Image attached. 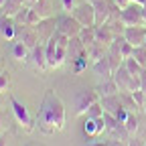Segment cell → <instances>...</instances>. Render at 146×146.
Segmentation results:
<instances>
[{"mask_svg": "<svg viewBox=\"0 0 146 146\" xmlns=\"http://www.w3.org/2000/svg\"><path fill=\"white\" fill-rule=\"evenodd\" d=\"M36 124H39V128L45 134H55V132L63 130V126H65V106L53 89L47 91L43 102H41L39 114H36Z\"/></svg>", "mask_w": 146, "mask_h": 146, "instance_id": "1", "label": "cell"}, {"mask_svg": "<svg viewBox=\"0 0 146 146\" xmlns=\"http://www.w3.org/2000/svg\"><path fill=\"white\" fill-rule=\"evenodd\" d=\"M67 45H69V36L61 35L59 31L55 33L51 39L45 43V51H47V63L51 69L61 67L67 59Z\"/></svg>", "mask_w": 146, "mask_h": 146, "instance_id": "2", "label": "cell"}, {"mask_svg": "<svg viewBox=\"0 0 146 146\" xmlns=\"http://www.w3.org/2000/svg\"><path fill=\"white\" fill-rule=\"evenodd\" d=\"M112 77H114V81H116V85H118L120 91H128V94H132V91L140 89V77L132 75V73L126 69L124 63L114 71V75H112Z\"/></svg>", "mask_w": 146, "mask_h": 146, "instance_id": "3", "label": "cell"}, {"mask_svg": "<svg viewBox=\"0 0 146 146\" xmlns=\"http://www.w3.org/2000/svg\"><path fill=\"white\" fill-rule=\"evenodd\" d=\"M71 14L81 23V27H96V8L91 2H79Z\"/></svg>", "mask_w": 146, "mask_h": 146, "instance_id": "4", "label": "cell"}, {"mask_svg": "<svg viewBox=\"0 0 146 146\" xmlns=\"http://www.w3.org/2000/svg\"><path fill=\"white\" fill-rule=\"evenodd\" d=\"M124 27H142L144 25V18H142V6L136 2H130L120 14Z\"/></svg>", "mask_w": 146, "mask_h": 146, "instance_id": "5", "label": "cell"}, {"mask_svg": "<svg viewBox=\"0 0 146 146\" xmlns=\"http://www.w3.org/2000/svg\"><path fill=\"white\" fill-rule=\"evenodd\" d=\"M81 23L77 21L73 14H67V16H61L59 21H57V31L61 33V35H65V36H79V33H81Z\"/></svg>", "mask_w": 146, "mask_h": 146, "instance_id": "6", "label": "cell"}, {"mask_svg": "<svg viewBox=\"0 0 146 146\" xmlns=\"http://www.w3.org/2000/svg\"><path fill=\"white\" fill-rule=\"evenodd\" d=\"M10 108H12V114H14L16 122L21 124L25 130H33V120H31V116H29L27 106H25L21 100H16L14 96H10Z\"/></svg>", "mask_w": 146, "mask_h": 146, "instance_id": "7", "label": "cell"}, {"mask_svg": "<svg viewBox=\"0 0 146 146\" xmlns=\"http://www.w3.org/2000/svg\"><path fill=\"white\" fill-rule=\"evenodd\" d=\"M33 29H35V33H36V36H39V41L45 45L51 36L57 33L55 31V18L53 16H49V18H41L36 25H33Z\"/></svg>", "mask_w": 146, "mask_h": 146, "instance_id": "8", "label": "cell"}, {"mask_svg": "<svg viewBox=\"0 0 146 146\" xmlns=\"http://www.w3.org/2000/svg\"><path fill=\"white\" fill-rule=\"evenodd\" d=\"M16 41H23L29 49L36 47L41 41H39V36H36L33 25H16V36H14Z\"/></svg>", "mask_w": 146, "mask_h": 146, "instance_id": "9", "label": "cell"}, {"mask_svg": "<svg viewBox=\"0 0 146 146\" xmlns=\"http://www.w3.org/2000/svg\"><path fill=\"white\" fill-rule=\"evenodd\" d=\"M100 100V94L96 89H85V91H79L77 94V100H75V114H85L87 108Z\"/></svg>", "mask_w": 146, "mask_h": 146, "instance_id": "10", "label": "cell"}, {"mask_svg": "<svg viewBox=\"0 0 146 146\" xmlns=\"http://www.w3.org/2000/svg\"><path fill=\"white\" fill-rule=\"evenodd\" d=\"M94 8H96V27L106 25L112 16V0H96Z\"/></svg>", "mask_w": 146, "mask_h": 146, "instance_id": "11", "label": "cell"}, {"mask_svg": "<svg viewBox=\"0 0 146 146\" xmlns=\"http://www.w3.org/2000/svg\"><path fill=\"white\" fill-rule=\"evenodd\" d=\"M124 39L134 45V47H140L144 45V39H146V29L142 27H126L124 29Z\"/></svg>", "mask_w": 146, "mask_h": 146, "instance_id": "12", "label": "cell"}, {"mask_svg": "<svg viewBox=\"0 0 146 146\" xmlns=\"http://www.w3.org/2000/svg\"><path fill=\"white\" fill-rule=\"evenodd\" d=\"M29 59L33 61V65H35L36 69H47V67H49V63H47V51H45V45H43V43H39L36 47L31 49Z\"/></svg>", "mask_w": 146, "mask_h": 146, "instance_id": "13", "label": "cell"}, {"mask_svg": "<svg viewBox=\"0 0 146 146\" xmlns=\"http://www.w3.org/2000/svg\"><path fill=\"white\" fill-rule=\"evenodd\" d=\"M91 69H94V73H96L100 79H110V77L114 75V69H112V65H110V59L108 57H102L96 63H91Z\"/></svg>", "mask_w": 146, "mask_h": 146, "instance_id": "14", "label": "cell"}, {"mask_svg": "<svg viewBox=\"0 0 146 146\" xmlns=\"http://www.w3.org/2000/svg\"><path fill=\"white\" fill-rule=\"evenodd\" d=\"M0 33L4 35V39L14 41V36H16V21H14L12 16L0 14Z\"/></svg>", "mask_w": 146, "mask_h": 146, "instance_id": "15", "label": "cell"}, {"mask_svg": "<svg viewBox=\"0 0 146 146\" xmlns=\"http://www.w3.org/2000/svg\"><path fill=\"white\" fill-rule=\"evenodd\" d=\"M83 53H87V49H85V45L81 43V39H79V36H71V39H69V45H67V59L75 61L77 57H81Z\"/></svg>", "mask_w": 146, "mask_h": 146, "instance_id": "16", "label": "cell"}, {"mask_svg": "<svg viewBox=\"0 0 146 146\" xmlns=\"http://www.w3.org/2000/svg\"><path fill=\"white\" fill-rule=\"evenodd\" d=\"M112 41H114V33H112V29H110L108 25L96 27V43H100V45H104L108 49L110 45H112Z\"/></svg>", "mask_w": 146, "mask_h": 146, "instance_id": "17", "label": "cell"}, {"mask_svg": "<svg viewBox=\"0 0 146 146\" xmlns=\"http://www.w3.org/2000/svg\"><path fill=\"white\" fill-rule=\"evenodd\" d=\"M100 104L104 106V112H110V114H118V110L122 108V102H120V96L114 94V96H102L100 98Z\"/></svg>", "mask_w": 146, "mask_h": 146, "instance_id": "18", "label": "cell"}, {"mask_svg": "<svg viewBox=\"0 0 146 146\" xmlns=\"http://www.w3.org/2000/svg\"><path fill=\"white\" fill-rule=\"evenodd\" d=\"M83 130H85V134H89V136H98V134H102V132L106 130L104 116H102V118H98V120L87 118V122H85V126H83Z\"/></svg>", "mask_w": 146, "mask_h": 146, "instance_id": "19", "label": "cell"}, {"mask_svg": "<svg viewBox=\"0 0 146 146\" xmlns=\"http://www.w3.org/2000/svg\"><path fill=\"white\" fill-rule=\"evenodd\" d=\"M36 14H39L41 18H49V16H53V2L51 0H36V2L31 6Z\"/></svg>", "mask_w": 146, "mask_h": 146, "instance_id": "20", "label": "cell"}, {"mask_svg": "<svg viewBox=\"0 0 146 146\" xmlns=\"http://www.w3.org/2000/svg\"><path fill=\"white\" fill-rule=\"evenodd\" d=\"M96 91H98L100 98H102V96H114V94H118L120 89H118L114 77H110V79H104V83H100V85L96 87Z\"/></svg>", "mask_w": 146, "mask_h": 146, "instance_id": "21", "label": "cell"}, {"mask_svg": "<svg viewBox=\"0 0 146 146\" xmlns=\"http://www.w3.org/2000/svg\"><path fill=\"white\" fill-rule=\"evenodd\" d=\"M14 45H12V55H14V59L16 61H27L29 59V55H31V49L23 43V41H12Z\"/></svg>", "mask_w": 146, "mask_h": 146, "instance_id": "22", "label": "cell"}, {"mask_svg": "<svg viewBox=\"0 0 146 146\" xmlns=\"http://www.w3.org/2000/svg\"><path fill=\"white\" fill-rule=\"evenodd\" d=\"M79 39L85 45V49H89L91 45H96V27H83L79 33Z\"/></svg>", "mask_w": 146, "mask_h": 146, "instance_id": "23", "label": "cell"}, {"mask_svg": "<svg viewBox=\"0 0 146 146\" xmlns=\"http://www.w3.org/2000/svg\"><path fill=\"white\" fill-rule=\"evenodd\" d=\"M124 65H126V69L132 73V75H136V77H140L142 73H144V67L134 59V57H128V59H124Z\"/></svg>", "mask_w": 146, "mask_h": 146, "instance_id": "24", "label": "cell"}, {"mask_svg": "<svg viewBox=\"0 0 146 146\" xmlns=\"http://www.w3.org/2000/svg\"><path fill=\"white\" fill-rule=\"evenodd\" d=\"M104 51H106V47H104V45H100V43L91 45V47L87 49V59H91V63H96L98 59L106 57V55H104Z\"/></svg>", "mask_w": 146, "mask_h": 146, "instance_id": "25", "label": "cell"}, {"mask_svg": "<svg viewBox=\"0 0 146 146\" xmlns=\"http://www.w3.org/2000/svg\"><path fill=\"white\" fill-rule=\"evenodd\" d=\"M85 114H87V118H94V120L102 118V116H104V106L100 104V100L91 104V106L87 108V112H85Z\"/></svg>", "mask_w": 146, "mask_h": 146, "instance_id": "26", "label": "cell"}, {"mask_svg": "<svg viewBox=\"0 0 146 146\" xmlns=\"http://www.w3.org/2000/svg\"><path fill=\"white\" fill-rule=\"evenodd\" d=\"M104 124H106V132H114L116 128H118V124H120V120H118L114 114L104 112Z\"/></svg>", "mask_w": 146, "mask_h": 146, "instance_id": "27", "label": "cell"}, {"mask_svg": "<svg viewBox=\"0 0 146 146\" xmlns=\"http://www.w3.org/2000/svg\"><path fill=\"white\" fill-rule=\"evenodd\" d=\"M124 126H126V130L130 132V134H136V130H138V118H136V114L128 112V118H126Z\"/></svg>", "mask_w": 146, "mask_h": 146, "instance_id": "28", "label": "cell"}, {"mask_svg": "<svg viewBox=\"0 0 146 146\" xmlns=\"http://www.w3.org/2000/svg\"><path fill=\"white\" fill-rule=\"evenodd\" d=\"M132 57L146 69V47L144 45H140V47H134V53H132Z\"/></svg>", "mask_w": 146, "mask_h": 146, "instance_id": "29", "label": "cell"}, {"mask_svg": "<svg viewBox=\"0 0 146 146\" xmlns=\"http://www.w3.org/2000/svg\"><path fill=\"white\" fill-rule=\"evenodd\" d=\"M29 10H31V8L23 6L21 10H18V12L14 14V21H16V25H27V21H29Z\"/></svg>", "mask_w": 146, "mask_h": 146, "instance_id": "30", "label": "cell"}, {"mask_svg": "<svg viewBox=\"0 0 146 146\" xmlns=\"http://www.w3.org/2000/svg\"><path fill=\"white\" fill-rule=\"evenodd\" d=\"M132 98H134L136 106L144 110V106H146V94H144V91H142V89H136V91H132Z\"/></svg>", "mask_w": 146, "mask_h": 146, "instance_id": "31", "label": "cell"}, {"mask_svg": "<svg viewBox=\"0 0 146 146\" xmlns=\"http://www.w3.org/2000/svg\"><path fill=\"white\" fill-rule=\"evenodd\" d=\"M120 53H122V57H124V59L132 57V53H134V45H130V43L124 39V43H122V47H120Z\"/></svg>", "mask_w": 146, "mask_h": 146, "instance_id": "32", "label": "cell"}, {"mask_svg": "<svg viewBox=\"0 0 146 146\" xmlns=\"http://www.w3.org/2000/svg\"><path fill=\"white\" fill-rule=\"evenodd\" d=\"M8 85H10V75H8V71H0V94L8 89Z\"/></svg>", "mask_w": 146, "mask_h": 146, "instance_id": "33", "label": "cell"}, {"mask_svg": "<svg viewBox=\"0 0 146 146\" xmlns=\"http://www.w3.org/2000/svg\"><path fill=\"white\" fill-rule=\"evenodd\" d=\"M61 2H63V10H67V12H73L75 6L79 4L77 0H61Z\"/></svg>", "mask_w": 146, "mask_h": 146, "instance_id": "34", "label": "cell"}, {"mask_svg": "<svg viewBox=\"0 0 146 146\" xmlns=\"http://www.w3.org/2000/svg\"><path fill=\"white\" fill-rule=\"evenodd\" d=\"M146 142L140 140V138H128V146H144Z\"/></svg>", "mask_w": 146, "mask_h": 146, "instance_id": "35", "label": "cell"}, {"mask_svg": "<svg viewBox=\"0 0 146 146\" xmlns=\"http://www.w3.org/2000/svg\"><path fill=\"white\" fill-rule=\"evenodd\" d=\"M108 144H110V146H128V140H120V138H114V140H110Z\"/></svg>", "mask_w": 146, "mask_h": 146, "instance_id": "36", "label": "cell"}, {"mask_svg": "<svg viewBox=\"0 0 146 146\" xmlns=\"http://www.w3.org/2000/svg\"><path fill=\"white\" fill-rule=\"evenodd\" d=\"M114 2H116V4L120 6V10H124V8H126L128 4H130V0H114Z\"/></svg>", "mask_w": 146, "mask_h": 146, "instance_id": "37", "label": "cell"}, {"mask_svg": "<svg viewBox=\"0 0 146 146\" xmlns=\"http://www.w3.org/2000/svg\"><path fill=\"white\" fill-rule=\"evenodd\" d=\"M87 146H110L108 142H91V144H87Z\"/></svg>", "mask_w": 146, "mask_h": 146, "instance_id": "38", "label": "cell"}, {"mask_svg": "<svg viewBox=\"0 0 146 146\" xmlns=\"http://www.w3.org/2000/svg\"><path fill=\"white\" fill-rule=\"evenodd\" d=\"M130 2H136V4H140V6H144V4H146V0H130Z\"/></svg>", "mask_w": 146, "mask_h": 146, "instance_id": "39", "label": "cell"}, {"mask_svg": "<svg viewBox=\"0 0 146 146\" xmlns=\"http://www.w3.org/2000/svg\"><path fill=\"white\" fill-rule=\"evenodd\" d=\"M0 146H6V136H0Z\"/></svg>", "mask_w": 146, "mask_h": 146, "instance_id": "40", "label": "cell"}, {"mask_svg": "<svg viewBox=\"0 0 146 146\" xmlns=\"http://www.w3.org/2000/svg\"><path fill=\"white\" fill-rule=\"evenodd\" d=\"M142 18H144V23H146V4L142 6Z\"/></svg>", "mask_w": 146, "mask_h": 146, "instance_id": "41", "label": "cell"}, {"mask_svg": "<svg viewBox=\"0 0 146 146\" xmlns=\"http://www.w3.org/2000/svg\"><path fill=\"white\" fill-rule=\"evenodd\" d=\"M27 2H29V4H31V6H33V4H35V2H36V0H27Z\"/></svg>", "mask_w": 146, "mask_h": 146, "instance_id": "42", "label": "cell"}, {"mask_svg": "<svg viewBox=\"0 0 146 146\" xmlns=\"http://www.w3.org/2000/svg\"><path fill=\"white\" fill-rule=\"evenodd\" d=\"M0 128H2V114H0Z\"/></svg>", "mask_w": 146, "mask_h": 146, "instance_id": "43", "label": "cell"}, {"mask_svg": "<svg viewBox=\"0 0 146 146\" xmlns=\"http://www.w3.org/2000/svg\"><path fill=\"white\" fill-rule=\"evenodd\" d=\"M85 2H91V4H94V2H96V0H85Z\"/></svg>", "mask_w": 146, "mask_h": 146, "instance_id": "44", "label": "cell"}, {"mask_svg": "<svg viewBox=\"0 0 146 146\" xmlns=\"http://www.w3.org/2000/svg\"><path fill=\"white\" fill-rule=\"evenodd\" d=\"M4 2H6V0H0V6H2V4H4Z\"/></svg>", "mask_w": 146, "mask_h": 146, "instance_id": "45", "label": "cell"}, {"mask_svg": "<svg viewBox=\"0 0 146 146\" xmlns=\"http://www.w3.org/2000/svg\"><path fill=\"white\" fill-rule=\"evenodd\" d=\"M144 47H146V39H144Z\"/></svg>", "mask_w": 146, "mask_h": 146, "instance_id": "46", "label": "cell"}, {"mask_svg": "<svg viewBox=\"0 0 146 146\" xmlns=\"http://www.w3.org/2000/svg\"><path fill=\"white\" fill-rule=\"evenodd\" d=\"M144 112H146V106H144Z\"/></svg>", "mask_w": 146, "mask_h": 146, "instance_id": "47", "label": "cell"}, {"mask_svg": "<svg viewBox=\"0 0 146 146\" xmlns=\"http://www.w3.org/2000/svg\"><path fill=\"white\" fill-rule=\"evenodd\" d=\"M0 71H2V69H0Z\"/></svg>", "mask_w": 146, "mask_h": 146, "instance_id": "48", "label": "cell"}, {"mask_svg": "<svg viewBox=\"0 0 146 146\" xmlns=\"http://www.w3.org/2000/svg\"><path fill=\"white\" fill-rule=\"evenodd\" d=\"M144 146H146V144H144Z\"/></svg>", "mask_w": 146, "mask_h": 146, "instance_id": "49", "label": "cell"}]
</instances>
